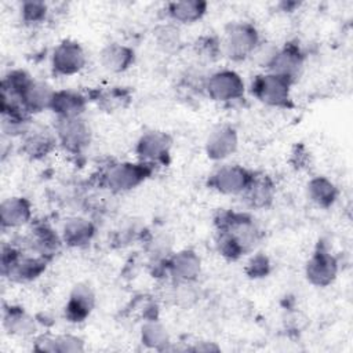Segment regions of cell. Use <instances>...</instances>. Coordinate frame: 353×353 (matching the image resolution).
Masks as SVG:
<instances>
[{
  "mask_svg": "<svg viewBox=\"0 0 353 353\" xmlns=\"http://www.w3.org/2000/svg\"><path fill=\"white\" fill-rule=\"evenodd\" d=\"M50 259L41 255H25L14 245H3L1 250V273L17 283H26L37 279Z\"/></svg>",
  "mask_w": 353,
  "mask_h": 353,
  "instance_id": "cell-1",
  "label": "cell"
},
{
  "mask_svg": "<svg viewBox=\"0 0 353 353\" xmlns=\"http://www.w3.org/2000/svg\"><path fill=\"white\" fill-rule=\"evenodd\" d=\"M215 226L216 230L225 232L236 240L245 254L255 248L262 236L255 221L243 212L221 211L215 216Z\"/></svg>",
  "mask_w": 353,
  "mask_h": 353,
  "instance_id": "cell-2",
  "label": "cell"
},
{
  "mask_svg": "<svg viewBox=\"0 0 353 353\" xmlns=\"http://www.w3.org/2000/svg\"><path fill=\"white\" fill-rule=\"evenodd\" d=\"M153 171L154 164L146 161L116 163L103 172L102 182L110 192L123 193L139 186Z\"/></svg>",
  "mask_w": 353,
  "mask_h": 353,
  "instance_id": "cell-3",
  "label": "cell"
},
{
  "mask_svg": "<svg viewBox=\"0 0 353 353\" xmlns=\"http://www.w3.org/2000/svg\"><path fill=\"white\" fill-rule=\"evenodd\" d=\"M261 43L256 28L250 22H230L225 28L221 41L222 52L232 61H244L250 58Z\"/></svg>",
  "mask_w": 353,
  "mask_h": 353,
  "instance_id": "cell-4",
  "label": "cell"
},
{
  "mask_svg": "<svg viewBox=\"0 0 353 353\" xmlns=\"http://www.w3.org/2000/svg\"><path fill=\"white\" fill-rule=\"evenodd\" d=\"M292 83L284 76L266 72L255 76L251 83V94L268 106L290 108Z\"/></svg>",
  "mask_w": 353,
  "mask_h": 353,
  "instance_id": "cell-5",
  "label": "cell"
},
{
  "mask_svg": "<svg viewBox=\"0 0 353 353\" xmlns=\"http://www.w3.org/2000/svg\"><path fill=\"white\" fill-rule=\"evenodd\" d=\"M58 143L69 153H81L91 142V128L90 124L79 117H57L54 127Z\"/></svg>",
  "mask_w": 353,
  "mask_h": 353,
  "instance_id": "cell-6",
  "label": "cell"
},
{
  "mask_svg": "<svg viewBox=\"0 0 353 353\" xmlns=\"http://www.w3.org/2000/svg\"><path fill=\"white\" fill-rule=\"evenodd\" d=\"M207 95L216 102H230L244 95V81L241 76L232 69H222L211 73L203 84Z\"/></svg>",
  "mask_w": 353,
  "mask_h": 353,
  "instance_id": "cell-7",
  "label": "cell"
},
{
  "mask_svg": "<svg viewBox=\"0 0 353 353\" xmlns=\"http://www.w3.org/2000/svg\"><path fill=\"white\" fill-rule=\"evenodd\" d=\"M305 274L310 284L327 287L336 279L338 259L324 245L319 244L306 262Z\"/></svg>",
  "mask_w": 353,
  "mask_h": 353,
  "instance_id": "cell-8",
  "label": "cell"
},
{
  "mask_svg": "<svg viewBox=\"0 0 353 353\" xmlns=\"http://www.w3.org/2000/svg\"><path fill=\"white\" fill-rule=\"evenodd\" d=\"M85 51L74 40L61 41L51 55V69L58 76L76 74L85 66Z\"/></svg>",
  "mask_w": 353,
  "mask_h": 353,
  "instance_id": "cell-9",
  "label": "cell"
},
{
  "mask_svg": "<svg viewBox=\"0 0 353 353\" xmlns=\"http://www.w3.org/2000/svg\"><path fill=\"white\" fill-rule=\"evenodd\" d=\"M172 146V138L164 131H148L137 142L135 152L141 161L157 164H165L170 159V150Z\"/></svg>",
  "mask_w": 353,
  "mask_h": 353,
  "instance_id": "cell-10",
  "label": "cell"
},
{
  "mask_svg": "<svg viewBox=\"0 0 353 353\" xmlns=\"http://www.w3.org/2000/svg\"><path fill=\"white\" fill-rule=\"evenodd\" d=\"M251 176L252 172L241 165H223L210 175L208 186L222 194H241Z\"/></svg>",
  "mask_w": 353,
  "mask_h": 353,
  "instance_id": "cell-11",
  "label": "cell"
},
{
  "mask_svg": "<svg viewBox=\"0 0 353 353\" xmlns=\"http://www.w3.org/2000/svg\"><path fill=\"white\" fill-rule=\"evenodd\" d=\"M305 62V55L301 47L296 43H287L283 47H279L270 65L268 66V72L276 73L295 81L301 74Z\"/></svg>",
  "mask_w": 353,
  "mask_h": 353,
  "instance_id": "cell-12",
  "label": "cell"
},
{
  "mask_svg": "<svg viewBox=\"0 0 353 353\" xmlns=\"http://www.w3.org/2000/svg\"><path fill=\"white\" fill-rule=\"evenodd\" d=\"M165 270L179 284L194 281L201 272V259L193 250H181L165 259Z\"/></svg>",
  "mask_w": 353,
  "mask_h": 353,
  "instance_id": "cell-13",
  "label": "cell"
},
{
  "mask_svg": "<svg viewBox=\"0 0 353 353\" xmlns=\"http://www.w3.org/2000/svg\"><path fill=\"white\" fill-rule=\"evenodd\" d=\"M58 143L55 131L43 125L32 124L26 134L22 137V152L33 160H39L51 153Z\"/></svg>",
  "mask_w": 353,
  "mask_h": 353,
  "instance_id": "cell-14",
  "label": "cell"
},
{
  "mask_svg": "<svg viewBox=\"0 0 353 353\" xmlns=\"http://www.w3.org/2000/svg\"><path fill=\"white\" fill-rule=\"evenodd\" d=\"M239 146V137L233 127L230 125H218L215 127L207 141H205V153L211 160L219 161L232 156Z\"/></svg>",
  "mask_w": 353,
  "mask_h": 353,
  "instance_id": "cell-15",
  "label": "cell"
},
{
  "mask_svg": "<svg viewBox=\"0 0 353 353\" xmlns=\"http://www.w3.org/2000/svg\"><path fill=\"white\" fill-rule=\"evenodd\" d=\"M95 306V294L85 283L76 284L65 305V317L72 323L84 321Z\"/></svg>",
  "mask_w": 353,
  "mask_h": 353,
  "instance_id": "cell-16",
  "label": "cell"
},
{
  "mask_svg": "<svg viewBox=\"0 0 353 353\" xmlns=\"http://www.w3.org/2000/svg\"><path fill=\"white\" fill-rule=\"evenodd\" d=\"M276 194V186L273 179L262 172H252V176L245 188V190L241 193L244 201L256 210L268 208Z\"/></svg>",
  "mask_w": 353,
  "mask_h": 353,
  "instance_id": "cell-17",
  "label": "cell"
},
{
  "mask_svg": "<svg viewBox=\"0 0 353 353\" xmlns=\"http://www.w3.org/2000/svg\"><path fill=\"white\" fill-rule=\"evenodd\" d=\"M54 94L55 90L48 83L33 79L21 94L19 101L29 114L40 113L51 108Z\"/></svg>",
  "mask_w": 353,
  "mask_h": 353,
  "instance_id": "cell-18",
  "label": "cell"
},
{
  "mask_svg": "<svg viewBox=\"0 0 353 353\" xmlns=\"http://www.w3.org/2000/svg\"><path fill=\"white\" fill-rule=\"evenodd\" d=\"M32 218V204L22 196L7 197L0 204V222L3 228H19Z\"/></svg>",
  "mask_w": 353,
  "mask_h": 353,
  "instance_id": "cell-19",
  "label": "cell"
},
{
  "mask_svg": "<svg viewBox=\"0 0 353 353\" xmlns=\"http://www.w3.org/2000/svg\"><path fill=\"white\" fill-rule=\"evenodd\" d=\"M99 61L105 70L110 73H121L132 66L135 61V52L125 44L109 43L102 48Z\"/></svg>",
  "mask_w": 353,
  "mask_h": 353,
  "instance_id": "cell-20",
  "label": "cell"
},
{
  "mask_svg": "<svg viewBox=\"0 0 353 353\" xmlns=\"http://www.w3.org/2000/svg\"><path fill=\"white\" fill-rule=\"evenodd\" d=\"M95 234V226L83 216H73L65 221L61 232L62 241L73 248H81L91 243Z\"/></svg>",
  "mask_w": 353,
  "mask_h": 353,
  "instance_id": "cell-21",
  "label": "cell"
},
{
  "mask_svg": "<svg viewBox=\"0 0 353 353\" xmlns=\"http://www.w3.org/2000/svg\"><path fill=\"white\" fill-rule=\"evenodd\" d=\"M87 106V98L73 90H55L51 110L57 114V117H79L83 116Z\"/></svg>",
  "mask_w": 353,
  "mask_h": 353,
  "instance_id": "cell-22",
  "label": "cell"
},
{
  "mask_svg": "<svg viewBox=\"0 0 353 353\" xmlns=\"http://www.w3.org/2000/svg\"><path fill=\"white\" fill-rule=\"evenodd\" d=\"M61 243H63L62 237L58 236L54 229L44 223L36 225L28 239V245L30 247V250L47 259H51L58 252V250L61 248Z\"/></svg>",
  "mask_w": 353,
  "mask_h": 353,
  "instance_id": "cell-23",
  "label": "cell"
},
{
  "mask_svg": "<svg viewBox=\"0 0 353 353\" xmlns=\"http://www.w3.org/2000/svg\"><path fill=\"white\" fill-rule=\"evenodd\" d=\"M306 192L309 200L320 208H330L334 205L339 194L336 185L323 175L313 176L306 185Z\"/></svg>",
  "mask_w": 353,
  "mask_h": 353,
  "instance_id": "cell-24",
  "label": "cell"
},
{
  "mask_svg": "<svg viewBox=\"0 0 353 353\" xmlns=\"http://www.w3.org/2000/svg\"><path fill=\"white\" fill-rule=\"evenodd\" d=\"M207 12V1L203 0H181L171 1L167 6L170 18L179 23H194Z\"/></svg>",
  "mask_w": 353,
  "mask_h": 353,
  "instance_id": "cell-25",
  "label": "cell"
},
{
  "mask_svg": "<svg viewBox=\"0 0 353 353\" xmlns=\"http://www.w3.org/2000/svg\"><path fill=\"white\" fill-rule=\"evenodd\" d=\"M36 350L40 352H51V353H74L84 350V342L79 336L66 334L48 336L43 335L36 341Z\"/></svg>",
  "mask_w": 353,
  "mask_h": 353,
  "instance_id": "cell-26",
  "label": "cell"
},
{
  "mask_svg": "<svg viewBox=\"0 0 353 353\" xmlns=\"http://www.w3.org/2000/svg\"><path fill=\"white\" fill-rule=\"evenodd\" d=\"M141 342L150 349L165 350L170 343V335L159 320L150 319L141 328Z\"/></svg>",
  "mask_w": 353,
  "mask_h": 353,
  "instance_id": "cell-27",
  "label": "cell"
},
{
  "mask_svg": "<svg viewBox=\"0 0 353 353\" xmlns=\"http://www.w3.org/2000/svg\"><path fill=\"white\" fill-rule=\"evenodd\" d=\"M4 327L8 332L17 335H28L36 330L33 319L17 306H10L4 310Z\"/></svg>",
  "mask_w": 353,
  "mask_h": 353,
  "instance_id": "cell-28",
  "label": "cell"
},
{
  "mask_svg": "<svg viewBox=\"0 0 353 353\" xmlns=\"http://www.w3.org/2000/svg\"><path fill=\"white\" fill-rule=\"evenodd\" d=\"M94 99L106 112H114L124 109L130 103L131 94L123 87H108L102 91H98Z\"/></svg>",
  "mask_w": 353,
  "mask_h": 353,
  "instance_id": "cell-29",
  "label": "cell"
},
{
  "mask_svg": "<svg viewBox=\"0 0 353 353\" xmlns=\"http://www.w3.org/2000/svg\"><path fill=\"white\" fill-rule=\"evenodd\" d=\"M47 12H48V7L44 1L28 0L21 4V17L26 23H30V25L43 22L47 17Z\"/></svg>",
  "mask_w": 353,
  "mask_h": 353,
  "instance_id": "cell-30",
  "label": "cell"
},
{
  "mask_svg": "<svg viewBox=\"0 0 353 353\" xmlns=\"http://www.w3.org/2000/svg\"><path fill=\"white\" fill-rule=\"evenodd\" d=\"M156 41L159 47H161L164 51H174L181 44V36L176 28L171 25H163L156 29L154 32Z\"/></svg>",
  "mask_w": 353,
  "mask_h": 353,
  "instance_id": "cell-31",
  "label": "cell"
},
{
  "mask_svg": "<svg viewBox=\"0 0 353 353\" xmlns=\"http://www.w3.org/2000/svg\"><path fill=\"white\" fill-rule=\"evenodd\" d=\"M196 51L201 58H204L207 61H215L222 54V46L216 37L205 36V37H201L200 40H197Z\"/></svg>",
  "mask_w": 353,
  "mask_h": 353,
  "instance_id": "cell-32",
  "label": "cell"
},
{
  "mask_svg": "<svg viewBox=\"0 0 353 353\" xmlns=\"http://www.w3.org/2000/svg\"><path fill=\"white\" fill-rule=\"evenodd\" d=\"M270 272V261L269 258L259 252V254H255L254 256L250 258V261L247 262V266H245V273L251 277V279H261V277H265L268 276Z\"/></svg>",
  "mask_w": 353,
  "mask_h": 353,
  "instance_id": "cell-33",
  "label": "cell"
},
{
  "mask_svg": "<svg viewBox=\"0 0 353 353\" xmlns=\"http://www.w3.org/2000/svg\"><path fill=\"white\" fill-rule=\"evenodd\" d=\"M277 46H274L273 43H268V41H261L258 44V47L254 50V52L251 54L250 58H252L254 62H256L261 68L268 69V66L270 65L276 51H277Z\"/></svg>",
  "mask_w": 353,
  "mask_h": 353,
  "instance_id": "cell-34",
  "label": "cell"
}]
</instances>
